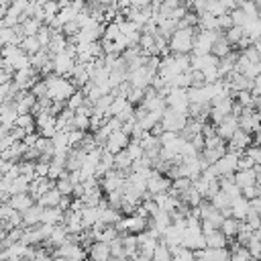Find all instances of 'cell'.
<instances>
[{
    "label": "cell",
    "mask_w": 261,
    "mask_h": 261,
    "mask_svg": "<svg viewBox=\"0 0 261 261\" xmlns=\"http://www.w3.org/2000/svg\"><path fill=\"white\" fill-rule=\"evenodd\" d=\"M45 84H47V96H49V100H53V102H63V104H65V100L77 90V88L71 84L69 77H61V75H57V73H49V75L45 77Z\"/></svg>",
    "instance_id": "obj_1"
},
{
    "label": "cell",
    "mask_w": 261,
    "mask_h": 261,
    "mask_svg": "<svg viewBox=\"0 0 261 261\" xmlns=\"http://www.w3.org/2000/svg\"><path fill=\"white\" fill-rule=\"evenodd\" d=\"M194 35H196V29H192V27H179V29H175L171 33V37L167 39L169 53L190 55L192 53V45H194Z\"/></svg>",
    "instance_id": "obj_2"
},
{
    "label": "cell",
    "mask_w": 261,
    "mask_h": 261,
    "mask_svg": "<svg viewBox=\"0 0 261 261\" xmlns=\"http://www.w3.org/2000/svg\"><path fill=\"white\" fill-rule=\"evenodd\" d=\"M186 122H188V114L186 112L171 110V108H165V112H163V116L159 120V124H161V128L165 133H175V135L181 133V128L186 126Z\"/></svg>",
    "instance_id": "obj_3"
},
{
    "label": "cell",
    "mask_w": 261,
    "mask_h": 261,
    "mask_svg": "<svg viewBox=\"0 0 261 261\" xmlns=\"http://www.w3.org/2000/svg\"><path fill=\"white\" fill-rule=\"evenodd\" d=\"M118 232H126V234H141L147 230L149 226V218L145 216H139V214H126L124 218H120L116 224Z\"/></svg>",
    "instance_id": "obj_4"
},
{
    "label": "cell",
    "mask_w": 261,
    "mask_h": 261,
    "mask_svg": "<svg viewBox=\"0 0 261 261\" xmlns=\"http://www.w3.org/2000/svg\"><path fill=\"white\" fill-rule=\"evenodd\" d=\"M218 31H198L194 35V45H192V55H208L212 51V43L218 37Z\"/></svg>",
    "instance_id": "obj_5"
},
{
    "label": "cell",
    "mask_w": 261,
    "mask_h": 261,
    "mask_svg": "<svg viewBox=\"0 0 261 261\" xmlns=\"http://www.w3.org/2000/svg\"><path fill=\"white\" fill-rule=\"evenodd\" d=\"M165 104L171 110H177V112H186L188 114V108H190L188 90H184V88H169V92L165 94Z\"/></svg>",
    "instance_id": "obj_6"
},
{
    "label": "cell",
    "mask_w": 261,
    "mask_h": 261,
    "mask_svg": "<svg viewBox=\"0 0 261 261\" xmlns=\"http://www.w3.org/2000/svg\"><path fill=\"white\" fill-rule=\"evenodd\" d=\"M251 145H253V137H251V133L239 128V130L226 141V151L237 153V155H243Z\"/></svg>",
    "instance_id": "obj_7"
},
{
    "label": "cell",
    "mask_w": 261,
    "mask_h": 261,
    "mask_svg": "<svg viewBox=\"0 0 261 261\" xmlns=\"http://www.w3.org/2000/svg\"><path fill=\"white\" fill-rule=\"evenodd\" d=\"M239 157L241 155H237V153H230V151H226L216 163H212V167H214V171H216V175L218 177H224V175H234V171H237V163H239Z\"/></svg>",
    "instance_id": "obj_8"
},
{
    "label": "cell",
    "mask_w": 261,
    "mask_h": 261,
    "mask_svg": "<svg viewBox=\"0 0 261 261\" xmlns=\"http://www.w3.org/2000/svg\"><path fill=\"white\" fill-rule=\"evenodd\" d=\"M171 188V179L165 175V173H159L155 169H151L149 177H147V194L151 196H157V194H163Z\"/></svg>",
    "instance_id": "obj_9"
},
{
    "label": "cell",
    "mask_w": 261,
    "mask_h": 261,
    "mask_svg": "<svg viewBox=\"0 0 261 261\" xmlns=\"http://www.w3.org/2000/svg\"><path fill=\"white\" fill-rule=\"evenodd\" d=\"M261 126V112L255 108H243L239 116V128L247 133H255Z\"/></svg>",
    "instance_id": "obj_10"
},
{
    "label": "cell",
    "mask_w": 261,
    "mask_h": 261,
    "mask_svg": "<svg viewBox=\"0 0 261 261\" xmlns=\"http://www.w3.org/2000/svg\"><path fill=\"white\" fill-rule=\"evenodd\" d=\"M100 179H102V190H104L106 194H110V192L122 190V186H124V181H126V175H124L122 171H118V169H110V171H106Z\"/></svg>",
    "instance_id": "obj_11"
},
{
    "label": "cell",
    "mask_w": 261,
    "mask_h": 261,
    "mask_svg": "<svg viewBox=\"0 0 261 261\" xmlns=\"http://www.w3.org/2000/svg\"><path fill=\"white\" fill-rule=\"evenodd\" d=\"M128 143H130V137H128L124 130H114V133L108 135V139H106V143H104V149L110 151L112 155H116V153L124 151Z\"/></svg>",
    "instance_id": "obj_12"
},
{
    "label": "cell",
    "mask_w": 261,
    "mask_h": 261,
    "mask_svg": "<svg viewBox=\"0 0 261 261\" xmlns=\"http://www.w3.org/2000/svg\"><path fill=\"white\" fill-rule=\"evenodd\" d=\"M259 173H261V169L255 165L253 169H237L232 177H234V184L243 190V188H247V186H255V184H257Z\"/></svg>",
    "instance_id": "obj_13"
},
{
    "label": "cell",
    "mask_w": 261,
    "mask_h": 261,
    "mask_svg": "<svg viewBox=\"0 0 261 261\" xmlns=\"http://www.w3.org/2000/svg\"><path fill=\"white\" fill-rule=\"evenodd\" d=\"M194 257H196V261H228L230 253L226 249H208V247H204V249L194 251Z\"/></svg>",
    "instance_id": "obj_14"
},
{
    "label": "cell",
    "mask_w": 261,
    "mask_h": 261,
    "mask_svg": "<svg viewBox=\"0 0 261 261\" xmlns=\"http://www.w3.org/2000/svg\"><path fill=\"white\" fill-rule=\"evenodd\" d=\"M88 259L90 261H108L110 259V243H104V241H94L90 247H88Z\"/></svg>",
    "instance_id": "obj_15"
},
{
    "label": "cell",
    "mask_w": 261,
    "mask_h": 261,
    "mask_svg": "<svg viewBox=\"0 0 261 261\" xmlns=\"http://www.w3.org/2000/svg\"><path fill=\"white\" fill-rule=\"evenodd\" d=\"M237 130H239V118L232 116V114H228L222 122L216 124V135H218L220 139H224V141H228Z\"/></svg>",
    "instance_id": "obj_16"
},
{
    "label": "cell",
    "mask_w": 261,
    "mask_h": 261,
    "mask_svg": "<svg viewBox=\"0 0 261 261\" xmlns=\"http://www.w3.org/2000/svg\"><path fill=\"white\" fill-rule=\"evenodd\" d=\"M204 245L208 249H226L228 247V239L222 234L220 228H214L210 232H204Z\"/></svg>",
    "instance_id": "obj_17"
},
{
    "label": "cell",
    "mask_w": 261,
    "mask_h": 261,
    "mask_svg": "<svg viewBox=\"0 0 261 261\" xmlns=\"http://www.w3.org/2000/svg\"><path fill=\"white\" fill-rule=\"evenodd\" d=\"M53 188V181L49 179V177H35V179H31V184H29V194L33 196V200L37 202L47 190H51Z\"/></svg>",
    "instance_id": "obj_18"
},
{
    "label": "cell",
    "mask_w": 261,
    "mask_h": 261,
    "mask_svg": "<svg viewBox=\"0 0 261 261\" xmlns=\"http://www.w3.org/2000/svg\"><path fill=\"white\" fill-rule=\"evenodd\" d=\"M35 204V200H33V196L29 194V192H24V194H14V196H10V200H8V206L12 208V210H16V212H24V210H29L31 206Z\"/></svg>",
    "instance_id": "obj_19"
},
{
    "label": "cell",
    "mask_w": 261,
    "mask_h": 261,
    "mask_svg": "<svg viewBox=\"0 0 261 261\" xmlns=\"http://www.w3.org/2000/svg\"><path fill=\"white\" fill-rule=\"evenodd\" d=\"M41 214H43V208L35 202L29 210H24L20 216H22V226L24 228H29V226H37V224H41Z\"/></svg>",
    "instance_id": "obj_20"
},
{
    "label": "cell",
    "mask_w": 261,
    "mask_h": 261,
    "mask_svg": "<svg viewBox=\"0 0 261 261\" xmlns=\"http://www.w3.org/2000/svg\"><path fill=\"white\" fill-rule=\"evenodd\" d=\"M63 210L57 206V208H43V214H41V224H49V226H57V224H63Z\"/></svg>",
    "instance_id": "obj_21"
},
{
    "label": "cell",
    "mask_w": 261,
    "mask_h": 261,
    "mask_svg": "<svg viewBox=\"0 0 261 261\" xmlns=\"http://www.w3.org/2000/svg\"><path fill=\"white\" fill-rule=\"evenodd\" d=\"M247 214H249V200H247V198L239 196L237 200L230 202V216H232V218H237V220L243 222V220L247 218Z\"/></svg>",
    "instance_id": "obj_22"
},
{
    "label": "cell",
    "mask_w": 261,
    "mask_h": 261,
    "mask_svg": "<svg viewBox=\"0 0 261 261\" xmlns=\"http://www.w3.org/2000/svg\"><path fill=\"white\" fill-rule=\"evenodd\" d=\"M61 198H63V196H61V194L57 192V188L53 186L51 190H47V192L37 200V204H39L41 208H57L59 202H61Z\"/></svg>",
    "instance_id": "obj_23"
},
{
    "label": "cell",
    "mask_w": 261,
    "mask_h": 261,
    "mask_svg": "<svg viewBox=\"0 0 261 261\" xmlns=\"http://www.w3.org/2000/svg\"><path fill=\"white\" fill-rule=\"evenodd\" d=\"M230 47H232V45L224 39V33H220V35L214 39V43H212V51H210V53H212L214 57L222 59V57H226V55L230 53Z\"/></svg>",
    "instance_id": "obj_24"
},
{
    "label": "cell",
    "mask_w": 261,
    "mask_h": 261,
    "mask_svg": "<svg viewBox=\"0 0 261 261\" xmlns=\"http://www.w3.org/2000/svg\"><path fill=\"white\" fill-rule=\"evenodd\" d=\"M114 169L122 171L124 175H128V173H130V169H133V159L128 157V153H126V151H120V153H116V155H114Z\"/></svg>",
    "instance_id": "obj_25"
},
{
    "label": "cell",
    "mask_w": 261,
    "mask_h": 261,
    "mask_svg": "<svg viewBox=\"0 0 261 261\" xmlns=\"http://www.w3.org/2000/svg\"><path fill=\"white\" fill-rule=\"evenodd\" d=\"M239 226H241V220H237V218H232V216H226V218L222 220V224H220V230H222V234L230 241V239L237 237Z\"/></svg>",
    "instance_id": "obj_26"
},
{
    "label": "cell",
    "mask_w": 261,
    "mask_h": 261,
    "mask_svg": "<svg viewBox=\"0 0 261 261\" xmlns=\"http://www.w3.org/2000/svg\"><path fill=\"white\" fill-rule=\"evenodd\" d=\"M55 188H57V192H59L61 196H71V194H73L75 184L71 181L69 173H63L59 179H55Z\"/></svg>",
    "instance_id": "obj_27"
},
{
    "label": "cell",
    "mask_w": 261,
    "mask_h": 261,
    "mask_svg": "<svg viewBox=\"0 0 261 261\" xmlns=\"http://www.w3.org/2000/svg\"><path fill=\"white\" fill-rule=\"evenodd\" d=\"M29 57L31 55H35V53H39L43 47H41V43L37 41V37H22V41H20V45H18Z\"/></svg>",
    "instance_id": "obj_28"
},
{
    "label": "cell",
    "mask_w": 261,
    "mask_h": 261,
    "mask_svg": "<svg viewBox=\"0 0 261 261\" xmlns=\"http://www.w3.org/2000/svg\"><path fill=\"white\" fill-rule=\"evenodd\" d=\"M84 104H86V96H84V92H82V90H75V92L65 100V108H67V110H71V112L80 110Z\"/></svg>",
    "instance_id": "obj_29"
},
{
    "label": "cell",
    "mask_w": 261,
    "mask_h": 261,
    "mask_svg": "<svg viewBox=\"0 0 261 261\" xmlns=\"http://www.w3.org/2000/svg\"><path fill=\"white\" fill-rule=\"evenodd\" d=\"M16 128H22L24 133H35V116L33 114H18L14 120Z\"/></svg>",
    "instance_id": "obj_30"
},
{
    "label": "cell",
    "mask_w": 261,
    "mask_h": 261,
    "mask_svg": "<svg viewBox=\"0 0 261 261\" xmlns=\"http://www.w3.org/2000/svg\"><path fill=\"white\" fill-rule=\"evenodd\" d=\"M237 6L245 12V16L251 20V18H259V6L253 2V0H237Z\"/></svg>",
    "instance_id": "obj_31"
},
{
    "label": "cell",
    "mask_w": 261,
    "mask_h": 261,
    "mask_svg": "<svg viewBox=\"0 0 261 261\" xmlns=\"http://www.w3.org/2000/svg\"><path fill=\"white\" fill-rule=\"evenodd\" d=\"M151 261H173L171 249L159 241V245H157V247H155V251H153V257H151Z\"/></svg>",
    "instance_id": "obj_32"
},
{
    "label": "cell",
    "mask_w": 261,
    "mask_h": 261,
    "mask_svg": "<svg viewBox=\"0 0 261 261\" xmlns=\"http://www.w3.org/2000/svg\"><path fill=\"white\" fill-rule=\"evenodd\" d=\"M171 255H173V261H196V257H194V251H190V249H186V247H173L171 249Z\"/></svg>",
    "instance_id": "obj_33"
},
{
    "label": "cell",
    "mask_w": 261,
    "mask_h": 261,
    "mask_svg": "<svg viewBox=\"0 0 261 261\" xmlns=\"http://www.w3.org/2000/svg\"><path fill=\"white\" fill-rule=\"evenodd\" d=\"M243 37H245L243 27H230L228 31H224V39H226L230 45H239Z\"/></svg>",
    "instance_id": "obj_34"
},
{
    "label": "cell",
    "mask_w": 261,
    "mask_h": 261,
    "mask_svg": "<svg viewBox=\"0 0 261 261\" xmlns=\"http://www.w3.org/2000/svg\"><path fill=\"white\" fill-rule=\"evenodd\" d=\"M71 126L73 130H88L90 128V116L86 114H80V112H73V120H71Z\"/></svg>",
    "instance_id": "obj_35"
},
{
    "label": "cell",
    "mask_w": 261,
    "mask_h": 261,
    "mask_svg": "<svg viewBox=\"0 0 261 261\" xmlns=\"http://www.w3.org/2000/svg\"><path fill=\"white\" fill-rule=\"evenodd\" d=\"M126 153H128V157L133 159V161H137V159H141L145 153H143V147H141V143L139 141H133L130 139V143L126 145V149H124Z\"/></svg>",
    "instance_id": "obj_36"
},
{
    "label": "cell",
    "mask_w": 261,
    "mask_h": 261,
    "mask_svg": "<svg viewBox=\"0 0 261 261\" xmlns=\"http://www.w3.org/2000/svg\"><path fill=\"white\" fill-rule=\"evenodd\" d=\"M228 14H230V20H232V27H245V24H247V20H249V18L245 16V12H243L239 6H237V8H232Z\"/></svg>",
    "instance_id": "obj_37"
},
{
    "label": "cell",
    "mask_w": 261,
    "mask_h": 261,
    "mask_svg": "<svg viewBox=\"0 0 261 261\" xmlns=\"http://www.w3.org/2000/svg\"><path fill=\"white\" fill-rule=\"evenodd\" d=\"M241 196L243 198H247V200H253V198H257V196H261V188L255 184V186H247V188H243L241 190Z\"/></svg>",
    "instance_id": "obj_38"
},
{
    "label": "cell",
    "mask_w": 261,
    "mask_h": 261,
    "mask_svg": "<svg viewBox=\"0 0 261 261\" xmlns=\"http://www.w3.org/2000/svg\"><path fill=\"white\" fill-rule=\"evenodd\" d=\"M253 167H255V161H253V159H251L249 155H245V153H243V155L239 157L237 169H253Z\"/></svg>",
    "instance_id": "obj_39"
},
{
    "label": "cell",
    "mask_w": 261,
    "mask_h": 261,
    "mask_svg": "<svg viewBox=\"0 0 261 261\" xmlns=\"http://www.w3.org/2000/svg\"><path fill=\"white\" fill-rule=\"evenodd\" d=\"M251 94L253 96H261V75H257L253 80V86H251Z\"/></svg>",
    "instance_id": "obj_40"
},
{
    "label": "cell",
    "mask_w": 261,
    "mask_h": 261,
    "mask_svg": "<svg viewBox=\"0 0 261 261\" xmlns=\"http://www.w3.org/2000/svg\"><path fill=\"white\" fill-rule=\"evenodd\" d=\"M255 145H259V147H261V126L255 130Z\"/></svg>",
    "instance_id": "obj_41"
},
{
    "label": "cell",
    "mask_w": 261,
    "mask_h": 261,
    "mask_svg": "<svg viewBox=\"0 0 261 261\" xmlns=\"http://www.w3.org/2000/svg\"><path fill=\"white\" fill-rule=\"evenodd\" d=\"M255 47H257V51H259V55H261V43H255Z\"/></svg>",
    "instance_id": "obj_42"
},
{
    "label": "cell",
    "mask_w": 261,
    "mask_h": 261,
    "mask_svg": "<svg viewBox=\"0 0 261 261\" xmlns=\"http://www.w3.org/2000/svg\"><path fill=\"white\" fill-rule=\"evenodd\" d=\"M257 186L261 188V173H259V177H257Z\"/></svg>",
    "instance_id": "obj_43"
},
{
    "label": "cell",
    "mask_w": 261,
    "mask_h": 261,
    "mask_svg": "<svg viewBox=\"0 0 261 261\" xmlns=\"http://www.w3.org/2000/svg\"><path fill=\"white\" fill-rule=\"evenodd\" d=\"M253 2H255V4H257V6H261V0H253Z\"/></svg>",
    "instance_id": "obj_44"
},
{
    "label": "cell",
    "mask_w": 261,
    "mask_h": 261,
    "mask_svg": "<svg viewBox=\"0 0 261 261\" xmlns=\"http://www.w3.org/2000/svg\"><path fill=\"white\" fill-rule=\"evenodd\" d=\"M82 261H90V259H82Z\"/></svg>",
    "instance_id": "obj_45"
},
{
    "label": "cell",
    "mask_w": 261,
    "mask_h": 261,
    "mask_svg": "<svg viewBox=\"0 0 261 261\" xmlns=\"http://www.w3.org/2000/svg\"><path fill=\"white\" fill-rule=\"evenodd\" d=\"M6 261H10V259H6Z\"/></svg>",
    "instance_id": "obj_46"
}]
</instances>
